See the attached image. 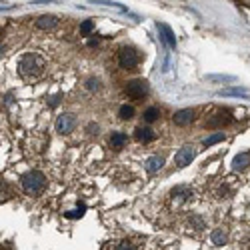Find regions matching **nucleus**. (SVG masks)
Here are the masks:
<instances>
[{
    "instance_id": "f257e3e1",
    "label": "nucleus",
    "mask_w": 250,
    "mask_h": 250,
    "mask_svg": "<svg viewBox=\"0 0 250 250\" xmlns=\"http://www.w3.org/2000/svg\"><path fill=\"white\" fill-rule=\"evenodd\" d=\"M18 72L22 78H38L40 74L44 72V58L40 54H26L22 56V60L18 62Z\"/></svg>"
},
{
    "instance_id": "f03ea898",
    "label": "nucleus",
    "mask_w": 250,
    "mask_h": 250,
    "mask_svg": "<svg viewBox=\"0 0 250 250\" xmlns=\"http://www.w3.org/2000/svg\"><path fill=\"white\" fill-rule=\"evenodd\" d=\"M20 184H22L24 194H28V196H38V194H42L44 188H46V176L40 172V170H30V172H26V174L22 176Z\"/></svg>"
},
{
    "instance_id": "7ed1b4c3",
    "label": "nucleus",
    "mask_w": 250,
    "mask_h": 250,
    "mask_svg": "<svg viewBox=\"0 0 250 250\" xmlns=\"http://www.w3.org/2000/svg\"><path fill=\"white\" fill-rule=\"evenodd\" d=\"M138 62H140V54L136 52V48L132 46H122L118 50V64L120 68L124 70H132L138 66Z\"/></svg>"
},
{
    "instance_id": "20e7f679",
    "label": "nucleus",
    "mask_w": 250,
    "mask_h": 250,
    "mask_svg": "<svg viewBox=\"0 0 250 250\" xmlns=\"http://www.w3.org/2000/svg\"><path fill=\"white\" fill-rule=\"evenodd\" d=\"M146 94H148V82L146 80L136 78V80H130L126 84V96L132 98V100H142Z\"/></svg>"
},
{
    "instance_id": "39448f33",
    "label": "nucleus",
    "mask_w": 250,
    "mask_h": 250,
    "mask_svg": "<svg viewBox=\"0 0 250 250\" xmlns=\"http://www.w3.org/2000/svg\"><path fill=\"white\" fill-rule=\"evenodd\" d=\"M194 158H196V148L188 144V146H182V148L176 152V156H174V164L178 166V168H184V166L192 164Z\"/></svg>"
},
{
    "instance_id": "423d86ee",
    "label": "nucleus",
    "mask_w": 250,
    "mask_h": 250,
    "mask_svg": "<svg viewBox=\"0 0 250 250\" xmlns=\"http://www.w3.org/2000/svg\"><path fill=\"white\" fill-rule=\"evenodd\" d=\"M76 126V118L74 114H60L56 120V132L60 134H70Z\"/></svg>"
},
{
    "instance_id": "0eeeda50",
    "label": "nucleus",
    "mask_w": 250,
    "mask_h": 250,
    "mask_svg": "<svg viewBox=\"0 0 250 250\" xmlns=\"http://www.w3.org/2000/svg\"><path fill=\"white\" fill-rule=\"evenodd\" d=\"M228 122H230V112H228V110H218L212 118H208L206 126L218 128V126H224V124H228Z\"/></svg>"
},
{
    "instance_id": "6e6552de",
    "label": "nucleus",
    "mask_w": 250,
    "mask_h": 250,
    "mask_svg": "<svg viewBox=\"0 0 250 250\" xmlns=\"http://www.w3.org/2000/svg\"><path fill=\"white\" fill-rule=\"evenodd\" d=\"M174 124L176 126H188V124L194 120V110L192 108H184V110H178L174 114Z\"/></svg>"
},
{
    "instance_id": "1a4fd4ad",
    "label": "nucleus",
    "mask_w": 250,
    "mask_h": 250,
    "mask_svg": "<svg viewBox=\"0 0 250 250\" xmlns=\"http://www.w3.org/2000/svg\"><path fill=\"white\" fill-rule=\"evenodd\" d=\"M56 24H58V18L54 14H42L36 20V28H40V30H52Z\"/></svg>"
},
{
    "instance_id": "9d476101",
    "label": "nucleus",
    "mask_w": 250,
    "mask_h": 250,
    "mask_svg": "<svg viewBox=\"0 0 250 250\" xmlns=\"http://www.w3.org/2000/svg\"><path fill=\"white\" fill-rule=\"evenodd\" d=\"M158 32H160V38L166 42V46H168V48H176V38H174V32L170 30V26L158 24Z\"/></svg>"
},
{
    "instance_id": "9b49d317",
    "label": "nucleus",
    "mask_w": 250,
    "mask_h": 250,
    "mask_svg": "<svg viewBox=\"0 0 250 250\" xmlns=\"http://www.w3.org/2000/svg\"><path fill=\"white\" fill-rule=\"evenodd\" d=\"M170 196L176 202H184V200H188L192 196V190L188 188V186H176V188L170 190Z\"/></svg>"
},
{
    "instance_id": "f8f14e48",
    "label": "nucleus",
    "mask_w": 250,
    "mask_h": 250,
    "mask_svg": "<svg viewBox=\"0 0 250 250\" xmlns=\"http://www.w3.org/2000/svg\"><path fill=\"white\" fill-rule=\"evenodd\" d=\"M162 166H164V158L162 156H150L146 162H144V168H146V172H150V174L158 172Z\"/></svg>"
},
{
    "instance_id": "ddd939ff",
    "label": "nucleus",
    "mask_w": 250,
    "mask_h": 250,
    "mask_svg": "<svg viewBox=\"0 0 250 250\" xmlns=\"http://www.w3.org/2000/svg\"><path fill=\"white\" fill-rule=\"evenodd\" d=\"M250 166V152H242L232 160V170H246Z\"/></svg>"
},
{
    "instance_id": "4468645a",
    "label": "nucleus",
    "mask_w": 250,
    "mask_h": 250,
    "mask_svg": "<svg viewBox=\"0 0 250 250\" xmlns=\"http://www.w3.org/2000/svg\"><path fill=\"white\" fill-rule=\"evenodd\" d=\"M134 138H136L138 142H152V140H154V132H152L150 128H146V126H138V128L134 130Z\"/></svg>"
},
{
    "instance_id": "2eb2a0df",
    "label": "nucleus",
    "mask_w": 250,
    "mask_h": 250,
    "mask_svg": "<svg viewBox=\"0 0 250 250\" xmlns=\"http://www.w3.org/2000/svg\"><path fill=\"white\" fill-rule=\"evenodd\" d=\"M126 142H128V136L124 134V132H112V136H110V146H112V148L118 150V148H122Z\"/></svg>"
},
{
    "instance_id": "dca6fc26",
    "label": "nucleus",
    "mask_w": 250,
    "mask_h": 250,
    "mask_svg": "<svg viewBox=\"0 0 250 250\" xmlns=\"http://www.w3.org/2000/svg\"><path fill=\"white\" fill-rule=\"evenodd\" d=\"M158 116H160V110L156 106H150V108L144 110V120H146V122H156Z\"/></svg>"
},
{
    "instance_id": "f3484780",
    "label": "nucleus",
    "mask_w": 250,
    "mask_h": 250,
    "mask_svg": "<svg viewBox=\"0 0 250 250\" xmlns=\"http://www.w3.org/2000/svg\"><path fill=\"white\" fill-rule=\"evenodd\" d=\"M118 116H120L122 120H130V118L134 116V108L128 106V104H122L120 110H118Z\"/></svg>"
},
{
    "instance_id": "a211bd4d",
    "label": "nucleus",
    "mask_w": 250,
    "mask_h": 250,
    "mask_svg": "<svg viewBox=\"0 0 250 250\" xmlns=\"http://www.w3.org/2000/svg\"><path fill=\"white\" fill-rule=\"evenodd\" d=\"M226 136H224V132H216V134H212V136H208L206 140H204V146L208 148V146H214V144H218V142H222Z\"/></svg>"
},
{
    "instance_id": "6ab92c4d",
    "label": "nucleus",
    "mask_w": 250,
    "mask_h": 250,
    "mask_svg": "<svg viewBox=\"0 0 250 250\" xmlns=\"http://www.w3.org/2000/svg\"><path fill=\"white\" fill-rule=\"evenodd\" d=\"M212 242L218 244V246H222V244L226 242V234H224L222 228H216V230L212 232Z\"/></svg>"
},
{
    "instance_id": "aec40b11",
    "label": "nucleus",
    "mask_w": 250,
    "mask_h": 250,
    "mask_svg": "<svg viewBox=\"0 0 250 250\" xmlns=\"http://www.w3.org/2000/svg\"><path fill=\"white\" fill-rule=\"evenodd\" d=\"M84 212H86V206H84V204H80L78 208H74V210L66 212L64 216H66V218H80V216H84Z\"/></svg>"
},
{
    "instance_id": "412c9836",
    "label": "nucleus",
    "mask_w": 250,
    "mask_h": 250,
    "mask_svg": "<svg viewBox=\"0 0 250 250\" xmlns=\"http://www.w3.org/2000/svg\"><path fill=\"white\" fill-rule=\"evenodd\" d=\"M10 186L4 182V180H0V200H6V198H10Z\"/></svg>"
},
{
    "instance_id": "4be33fe9",
    "label": "nucleus",
    "mask_w": 250,
    "mask_h": 250,
    "mask_svg": "<svg viewBox=\"0 0 250 250\" xmlns=\"http://www.w3.org/2000/svg\"><path fill=\"white\" fill-rule=\"evenodd\" d=\"M92 28H94V22H92V20H84V22L80 24V34H82V36H88V34L92 32Z\"/></svg>"
},
{
    "instance_id": "5701e85b",
    "label": "nucleus",
    "mask_w": 250,
    "mask_h": 250,
    "mask_svg": "<svg viewBox=\"0 0 250 250\" xmlns=\"http://www.w3.org/2000/svg\"><path fill=\"white\" fill-rule=\"evenodd\" d=\"M86 88L92 90V92H94V90H100V80H98V78H88V80H86Z\"/></svg>"
},
{
    "instance_id": "b1692460",
    "label": "nucleus",
    "mask_w": 250,
    "mask_h": 250,
    "mask_svg": "<svg viewBox=\"0 0 250 250\" xmlns=\"http://www.w3.org/2000/svg\"><path fill=\"white\" fill-rule=\"evenodd\" d=\"M116 250H136V246H134L132 242H128V240H124V242H120V244L116 246Z\"/></svg>"
},
{
    "instance_id": "393cba45",
    "label": "nucleus",
    "mask_w": 250,
    "mask_h": 250,
    "mask_svg": "<svg viewBox=\"0 0 250 250\" xmlns=\"http://www.w3.org/2000/svg\"><path fill=\"white\" fill-rule=\"evenodd\" d=\"M58 102H60V94H56V96H50V98H48V104H50V106H58Z\"/></svg>"
},
{
    "instance_id": "a878e982",
    "label": "nucleus",
    "mask_w": 250,
    "mask_h": 250,
    "mask_svg": "<svg viewBox=\"0 0 250 250\" xmlns=\"http://www.w3.org/2000/svg\"><path fill=\"white\" fill-rule=\"evenodd\" d=\"M0 250H14V248H12V244H10V242H6V244L0 246Z\"/></svg>"
},
{
    "instance_id": "bb28decb",
    "label": "nucleus",
    "mask_w": 250,
    "mask_h": 250,
    "mask_svg": "<svg viewBox=\"0 0 250 250\" xmlns=\"http://www.w3.org/2000/svg\"><path fill=\"white\" fill-rule=\"evenodd\" d=\"M88 130H90V134H94V130L98 132V126H96V124H90V126H88Z\"/></svg>"
},
{
    "instance_id": "cd10ccee",
    "label": "nucleus",
    "mask_w": 250,
    "mask_h": 250,
    "mask_svg": "<svg viewBox=\"0 0 250 250\" xmlns=\"http://www.w3.org/2000/svg\"><path fill=\"white\" fill-rule=\"evenodd\" d=\"M0 56H2V50H0Z\"/></svg>"
}]
</instances>
